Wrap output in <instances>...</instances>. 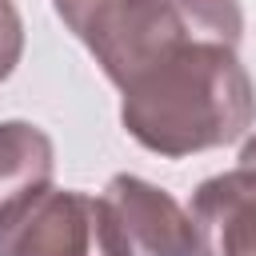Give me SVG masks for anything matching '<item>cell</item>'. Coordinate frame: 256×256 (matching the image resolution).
<instances>
[{
    "mask_svg": "<svg viewBox=\"0 0 256 256\" xmlns=\"http://www.w3.org/2000/svg\"><path fill=\"white\" fill-rule=\"evenodd\" d=\"M124 132L164 156L184 160L236 144L256 124V84L232 44H188L120 88Z\"/></svg>",
    "mask_w": 256,
    "mask_h": 256,
    "instance_id": "cell-1",
    "label": "cell"
},
{
    "mask_svg": "<svg viewBox=\"0 0 256 256\" xmlns=\"http://www.w3.org/2000/svg\"><path fill=\"white\" fill-rule=\"evenodd\" d=\"M52 8L116 88L176 48L244 40L240 0H52Z\"/></svg>",
    "mask_w": 256,
    "mask_h": 256,
    "instance_id": "cell-2",
    "label": "cell"
},
{
    "mask_svg": "<svg viewBox=\"0 0 256 256\" xmlns=\"http://www.w3.org/2000/svg\"><path fill=\"white\" fill-rule=\"evenodd\" d=\"M0 256H128L104 196L48 188L0 220Z\"/></svg>",
    "mask_w": 256,
    "mask_h": 256,
    "instance_id": "cell-3",
    "label": "cell"
},
{
    "mask_svg": "<svg viewBox=\"0 0 256 256\" xmlns=\"http://www.w3.org/2000/svg\"><path fill=\"white\" fill-rule=\"evenodd\" d=\"M104 200L116 216L128 256H200L196 224L172 192L148 184L144 176L120 172L108 180Z\"/></svg>",
    "mask_w": 256,
    "mask_h": 256,
    "instance_id": "cell-4",
    "label": "cell"
},
{
    "mask_svg": "<svg viewBox=\"0 0 256 256\" xmlns=\"http://www.w3.org/2000/svg\"><path fill=\"white\" fill-rule=\"evenodd\" d=\"M200 256H256V172L232 168L208 176L188 204Z\"/></svg>",
    "mask_w": 256,
    "mask_h": 256,
    "instance_id": "cell-5",
    "label": "cell"
},
{
    "mask_svg": "<svg viewBox=\"0 0 256 256\" xmlns=\"http://www.w3.org/2000/svg\"><path fill=\"white\" fill-rule=\"evenodd\" d=\"M56 176L52 136L32 120H0V220L32 196L48 192Z\"/></svg>",
    "mask_w": 256,
    "mask_h": 256,
    "instance_id": "cell-6",
    "label": "cell"
},
{
    "mask_svg": "<svg viewBox=\"0 0 256 256\" xmlns=\"http://www.w3.org/2000/svg\"><path fill=\"white\" fill-rule=\"evenodd\" d=\"M24 56V20L16 0H0V84L16 72Z\"/></svg>",
    "mask_w": 256,
    "mask_h": 256,
    "instance_id": "cell-7",
    "label": "cell"
},
{
    "mask_svg": "<svg viewBox=\"0 0 256 256\" xmlns=\"http://www.w3.org/2000/svg\"><path fill=\"white\" fill-rule=\"evenodd\" d=\"M240 168H252L256 172V132L244 140V148H240Z\"/></svg>",
    "mask_w": 256,
    "mask_h": 256,
    "instance_id": "cell-8",
    "label": "cell"
}]
</instances>
